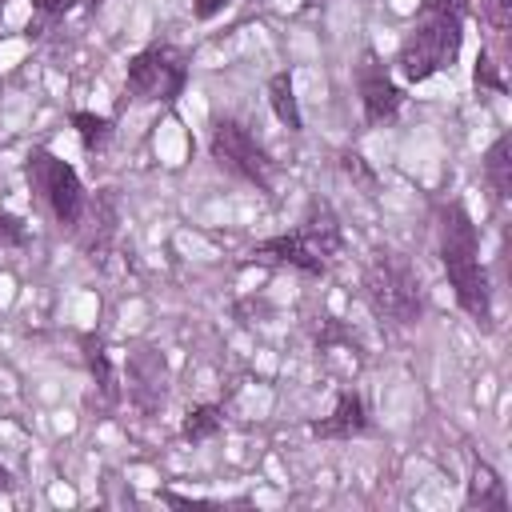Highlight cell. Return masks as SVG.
I'll use <instances>...</instances> for the list:
<instances>
[{
  "label": "cell",
  "mask_w": 512,
  "mask_h": 512,
  "mask_svg": "<svg viewBox=\"0 0 512 512\" xmlns=\"http://www.w3.org/2000/svg\"><path fill=\"white\" fill-rule=\"evenodd\" d=\"M440 260H444V272H448V284H452L460 308L468 316H476L480 324H488L492 320V292H488V276L480 268L476 224L460 200L440 208Z\"/></svg>",
  "instance_id": "obj_1"
},
{
  "label": "cell",
  "mask_w": 512,
  "mask_h": 512,
  "mask_svg": "<svg viewBox=\"0 0 512 512\" xmlns=\"http://www.w3.org/2000/svg\"><path fill=\"white\" fill-rule=\"evenodd\" d=\"M460 40H464V16L420 8L416 28L404 36V44L396 52L400 76L408 84H420V80L436 76L440 68H452V60L460 56Z\"/></svg>",
  "instance_id": "obj_2"
},
{
  "label": "cell",
  "mask_w": 512,
  "mask_h": 512,
  "mask_svg": "<svg viewBox=\"0 0 512 512\" xmlns=\"http://www.w3.org/2000/svg\"><path fill=\"white\" fill-rule=\"evenodd\" d=\"M368 300L376 312H384L396 324H412L420 320V288L412 276V264L400 252H380L364 276Z\"/></svg>",
  "instance_id": "obj_3"
},
{
  "label": "cell",
  "mask_w": 512,
  "mask_h": 512,
  "mask_svg": "<svg viewBox=\"0 0 512 512\" xmlns=\"http://www.w3.org/2000/svg\"><path fill=\"white\" fill-rule=\"evenodd\" d=\"M28 180L40 188V196L48 200L52 216H56L64 228H76V224H80L88 196H84V184H80V176H76V168H72L68 160H60V156H52V152L40 148V152H32V160H28Z\"/></svg>",
  "instance_id": "obj_4"
},
{
  "label": "cell",
  "mask_w": 512,
  "mask_h": 512,
  "mask_svg": "<svg viewBox=\"0 0 512 512\" xmlns=\"http://www.w3.org/2000/svg\"><path fill=\"white\" fill-rule=\"evenodd\" d=\"M208 148H212V160H216L220 168L236 172L240 180L264 188V192L272 188V160H268V152L260 148V140H256L240 120H220V124L212 128Z\"/></svg>",
  "instance_id": "obj_5"
},
{
  "label": "cell",
  "mask_w": 512,
  "mask_h": 512,
  "mask_svg": "<svg viewBox=\"0 0 512 512\" xmlns=\"http://www.w3.org/2000/svg\"><path fill=\"white\" fill-rule=\"evenodd\" d=\"M184 80H188L184 60H180L172 48H144V52H136L132 64H128V88H132V96H140V100L172 104V100H180Z\"/></svg>",
  "instance_id": "obj_6"
},
{
  "label": "cell",
  "mask_w": 512,
  "mask_h": 512,
  "mask_svg": "<svg viewBox=\"0 0 512 512\" xmlns=\"http://www.w3.org/2000/svg\"><path fill=\"white\" fill-rule=\"evenodd\" d=\"M356 88H360V104H364V116L368 124H380V120H392L396 108L404 104V92L392 84V76L384 72V64L364 52V64L356 72Z\"/></svg>",
  "instance_id": "obj_7"
},
{
  "label": "cell",
  "mask_w": 512,
  "mask_h": 512,
  "mask_svg": "<svg viewBox=\"0 0 512 512\" xmlns=\"http://www.w3.org/2000/svg\"><path fill=\"white\" fill-rule=\"evenodd\" d=\"M364 428H368V416H364V400H360L356 392H340L332 416L312 424V432H316V436H328V440H352V436H360Z\"/></svg>",
  "instance_id": "obj_8"
},
{
  "label": "cell",
  "mask_w": 512,
  "mask_h": 512,
  "mask_svg": "<svg viewBox=\"0 0 512 512\" xmlns=\"http://www.w3.org/2000/svg\"><path fill=\"white\" fill-rule=\"evenodd\" d=\"M256 252L276 256V260H284V264H296V268L308 272V276H324V268H328L320 256L308 252V244H304L296 232H288V236H268V240L256 244Z\"/></svg>",
  "instance_id": "obj_9"
},
{
  "label": "cell",
  "mask_w": 512,
  "mask_h": 512,
  "mask_svg": "<svg viewBox=\"0 0 512 512\" xmlns=\"http://www.w3.org/2000/svg\"><path fill=\"white\" fill-rule=\"evenodd\" d=\"M296 236L308 244V252L312 256H332L336 248H340V224H336V216L328 212V208H312V216L296 228Z\"/></svg>",
  "instance_id": "obj_10"
},
{
  "label": "cell",
  "mask_w": 512,
  "mask_h": 512,
  "mask_svg": "<svg viewBox=\"0 0 512 512\" xmlns=\"http://www.w3.org/2000/svg\"><path fill=\"white\" fill-rule=\"evenodd\" d=\"M468 508H492V512H508V496H504V480L492 472V464H476L472 480H468Z\"/></svg>",
  "instance_id": "obj_11"
},
{
  "label": "cell",
  "mask_w": 512,
  "mask_h": 512,
  "mask_svg": "<svg viewBox=\"0 0 512 512\" xmlns=\"http://www.w3.org/2000/svg\"><path fill=\"white\" fill-rule=\"evenodd\" d=\"M268 104H272V112H276V120L284 128H292V132L304 128V116H300V104H296V92H292V76L288 72H276L268 80Z\"/></svg>",
  "instance_id": "obj_12"
},
{
  "label": "cell",
  "mask_w": 512,
  "mask_h": 512,
  "mask_svg": "<svg viewBox=\"0 0 512 512\" xmlns=\"http://www.w3.org/2000/svg\"><path fill=\"white\" fill-rule=\"evenodd\" d=\"M484 172H488V180H492L496 196L504 200V196L512 192V160H508V136H500V140L488 148V156H484Z\"/></svg>",
  "instance_id": "obj_13"
},
{
  "label": "cell",
  "mask_w": 512,
  "mask_h": 512,
  "mask_svg": "<svg viewBox=\"0 0 512 512\" xmlns=\"http://www.w3.org/2000/svg\"><path fill=\"white\" fill-rule=\"evenodd\" d=\"M72 128H76V136H80V144L92 152V148H100L108 136H112V120H104V116H96V112H72Z\"/></svg>",
  "instance_id": "obj_14"
},
{
  "label": "cell",
  "mask_w": 512,
  "mask_h": 512,
  "mask_svg": "<svg viewBox=\"0 0 512 512\" xmlns=\"http://www.w3.org/2000/svg\"><path fill=\"white\" fill-rule=\"evenodd\" d=\"M220 424H224L220 408H216V404H200V408H192V412L184 416V436H188V440H208V436L220 432Z\"/></svg>",
  "instance_id": "obj_15"
},
{
  "label": "cell",
  "mask_w": 512,
  "mask_h": 512,
  "mask_svg": "<svg viewBox=\"0 0 512 512\" xmlns=\"http://www.w3.org/2000/svg\"><path fill=\"white\" fill-rule=\"evenodd\" d=\"M84 348H88V368H92V376L100 380V388H104L108 396H116V376H112V368H108L104 348H100V344H92V340H84Z\"/></svg>",
  "instance_id": "obj_16"
},
{
  "label": "cell",
  "mask_w": 512,
  "mask_h": 512,
  "mask_svg": "<svg viewBox=\"0 0 512 512\" xmlns=\"http://www.w3.org/2000/svg\"><path fill=\"white\" fill-rule=\"evenodd\" d=\"M0 240L12 244V248H20V244H28V232H24V224H20L16 216L0 212Z\"/></svg>",
  "instance_id": "obj_17"
},
{
  "label": "cell",
  "mask_w": 512,
  "mask_h": 512,
  "mask_svg": "<svg viewBox=\"0 0 512 512\" xmlns=\"http://www.w3.org/2000/svg\"><path fill=\"white\" fill-rule=\"evenodd\" d=\"M476 88H492V92H504V80L496 76V68H492V60H488V56H480V60H476Z\"/></svg>",
  "instance_id": "obj_18"
},
{
  "label": "cell",
  "mask_w": 512,
  "mask_h": 512,
  "mask_svg": "<svg viewBox=\"0 0 512 512\" xmlns=\"http://www.w3.org/2000/svg\"><path fill=\"white\" fill-rule=\"evenodd\" d=\"M480 8H484V16H488L496 28H508V20H512V0H480Z\"/></svg>",
  "instance_id": "obj_19"
},
{
  "label": "cell",
  "mask_w": 512,
  "mask_h": 512,
  "mask_svg": "<svg viewBox=\"0 0 512 512\" xmlns=\"http://www.w3.org/2000/svg\"><path fill=\"white\" fill-rule=\"evenodd\" d=\"M424 8H432V12H452V16H468V0H424Z\"/></svg>",
  "instance_id": "obj_20"
},
{
  "label": "cell",
  "mask_w": 512,
  "mask_h": 512,
  "mask_svg": "<svg viewBox=\"0 0 512 512\" xmlns=\"http://www.w3.org/2000/svg\"><path fill=\"white\" fill-rule=\"evenodd\" d=\"M344 168H348V172H356V176H360V180H364L368 188L376 184V176H372V172L364 168V156H356V152H348V156H344Z\"/></svg>",
  "instance_id": "obj_21"
},
{
  "label": "cell",
  "mask_w": 512,
  "mask_h": 512,
  "mask_svg": "<svg viewBox=\"0 0 512 512\" xmlns=\"http://www.w3.org/2000/svg\"><path fill=\"white\" fill-rule=\"evenodd\" d=\"M80 0H36V8L44 12V16H64V12H72Z\"/></svg>",
  "instance_id": "obj_22"
},
{
  "label": "cell",
  "mask_w": 512,
  "mask_h": 512,
  "mask_svg": "<svg viewBox=\"0 0 512 512\" xmlns=\"http://www.w3.org/2000/svg\"><path fill=\"white\" fill-rule=\"evenodd\" d=\"M220 8H224V0H192V16L196 20H212Z\"/></svg>",
  "instance_id": "obj_23"
},
{
  "label": "cell",
  "mask_w": 512,
  "mask_h": 512,
  "mask_svg": "<svg viewBox=\"0 0 512 512\" xmlns=\"http://www.w3.org/2000/svg\"><path fill=\"white\" fill-rule=\"evenodd\" d=\"M164 504H176V508H212V500H188V496H176V492H160Z\"/></svg>",
  "instance_id": "obj_24"
},
{
  "label": "cell",
  "mask_w": 512,
  "mask_h": 512,
  "mask_svg": "<svg viewBox=\"0 0 512 512\" xmlns=\"http://www.w3.org/2000/svg\"><path fill=\"white\" fill-rule=\"evenodd\" d=\"M0 492H12V476H8V468L0 464Z\"/></svg>",
  "instance_id": "obj_25"
},
{
  "label": "cell",
  "mask_w": 512,
  "mask_h": 512,
  "mask_svg": "<svg viewBox=\"0 0 512 512\" xmlns=\"http://www.w3.org/2000/svg\"><path fill=\"white\" fill-rule=\"evenodd\" d=\"M84 4H92V8H96V4H100V0H84Z\"/></svg>",
  "instance_id": "obj_26"
},
{
  "label": "cell",
  "mask_w": 512,
  "mask_h": 512,
  "mask_svg": "<svg viewBox=\"0 0 512 512\" xmlns=\"http://www.w3.org/2000/svg\"><path fill=\"white\" fill-rule=\"evenodd\" d=\"M4 4H8V0H0V12H4Z\"/></svg>",
  "instance_id": "obj_27"
}]
</instances>
